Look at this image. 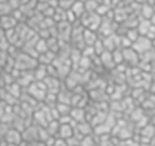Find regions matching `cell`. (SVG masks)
I'll return each instance as SVG.
<instances>
[{
  "label": "cell",
  "mask_w": 155,
  "mask_h": 146,
  "mask_svg": "<svg viewBox=\"0 0 155 146\" xmlns=\"http://www.w3.org/2000/svg\"><path fill=\"white\" fill-rule=\"evenodd\" d=\"M74 136V128L69 123H63L59 125L58 130V137H62L64 140H68Z\"/></svg>",
  "instance_id": "7a4b0ae2"
},
{
  "label": "cell",
  "mask_w": 155,
  "mask_h": 146,
  "mask_svg": "<svg viewBox=\"0 0 155 146\" xmlns=\"http://www.w3.org/2000/svg\"><path fill=\"white\" fill-rule=\"evenodd\" d=\"M151 41L149 38H147L145 35H139L137 40H134L132 43V47L138 52V54H145L148 51H150V46H151Z\"/></svg>",
  "instance_id": "6da1fadb"
},
{
  "label": "cell",
  "mask_w": 155,
  "mask_h": 146,
  "mask_svg": "<svg viewBox=\"0 0 155 146\" xmlns=\"http://www.w3.org/2000/svg\"><path fill=\"white\" fill-rule=\"evenodd\" d=\"M52 146H69V145H68V141H67V140H64V139L57 136V137L54 139Z\"/></svg>",
  "instance_id": "5b68a950"
},
{
  "label": "cell",
  "mask_w": 155,
  "mask_h": 146,
  "mask_svg": "<svg viewBox=\"0 0 155 146\" xmlns=\"http://www.w3.org/2000/svg\"><path fill=\"white\" fill-rule=\"evenodd\" d=\"M84 11H85V5H84V2L76 1V2H74V4L71 5V12H73L74 15L80 16L81 13H84Z\"/></svg>",
  "instance_id": "277c9868"
},
{
  "label": "cell",
  "mask_w": 155,
  "mask_h": 146,
  "mask_svg": "<svg viewBox=\"0 0 155 146\" xmlns=\"http://www.w3.org/2000/svg\"><path fill=\"white\" fill-rule=\"evenodd\" d=\"M5 140L7 141L8 146H16V145H18V144L21 142L22 136H21V134H19L17 130L12 129V130H8V131L6 133Z\"/></svg>",
  "instance_id": "3957f363"
}]
</instances>
